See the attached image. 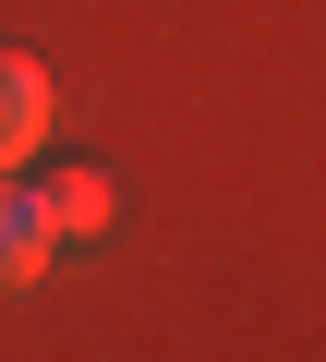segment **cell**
<instances>
[{
	"instance_id": "cell-2",
	"label": "cell",
	"mask_w": 326,
	"mask_h": 362,
	"mask_svg": "<svg viewBox=\"0 0 326 362\" xmlns=\"http://www.w3.org/2000/svg\"><path fill=\"white\" fill-rule=\"evenodd\" d=\"M37 206H49V230L73 242V230H109V218H121V181H109V169H49Z\"/></svg>"
},
{
	"instance_id": "cell-1",
	"label": "cell",
	"mask_w": 326,
	"mask_h": 362,
	"mask_svg": "<svg viewBox=\"0 0 326 362\" xmlns=\"http://www.w3.org/2000/svg\"><path fill=\"white\" fill-rule=\"evenodd\" d=\"M49 145V73H37V49H0V169H25Z\"/></svg>"
},
{
	"instance_id": "cell-3",
	"label": "cell",
	"mask_w": 326,
	"mask_h": 362,
	"mask_svg": "<svg viewBox=\"0 0 326 362\" xmlns=\"http://www.w3.org/2000/svg\"><path fill=\"white\" fill-rule=\"evenodd\" d=\"M49 242H61V230H49L37 194H0V290H25V278L49 266Z\"/></svg>"
}]
</instances>
